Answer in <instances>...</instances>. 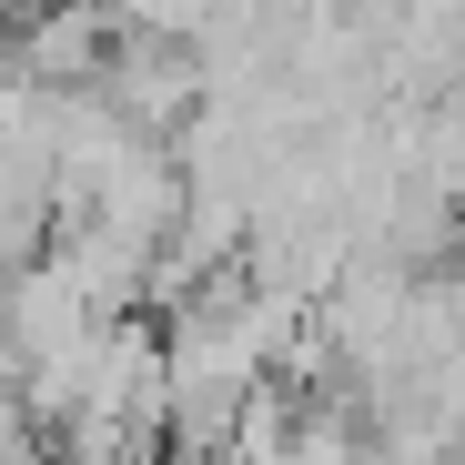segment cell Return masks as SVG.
Here are the masks:
<instances>
[{
  "label": "cell",
  "mask_w": 465,
  "mask_h": 465,
  "mask_svg": "<svg viewBox=\"0 0 465 465\" xmlns=\"http://www.w3.org/2000/svg\"><path fill=\"white\" fill-rule=\"evenodd\" d=\"M203 465H232V455H203Z\"/></svg>",
  "instance_id": "6da1fadb"
}]
</instances>
